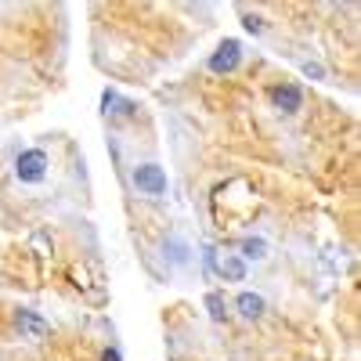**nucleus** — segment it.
<instances>
[{
    "mask_svg": "<svg viewBox=\"0 0 361 361\" xmlns=\"http://www.w3.org/2000/svg\"><path fill=\"white\" fill-rule=\"evenodd\" d=\"M300 69H304L307 80H325V66H322V62H311V58H307V62L300 66Z\"/></svg>",
    "mask_w": 361,
    "mask_h": 361,
    "instance_id": "obj_11",
    "label": "nucleus"
},
{
    "mask_svg": "<svg viewBox=\"0 0 361 361\" xmlns=\"http://www.w3.org/2000/svg\"><path fill=\"white\" fill-rule=\"evenodd\" d=\"M202 304H206V311H209V318H214V322H224V318H228V300H224V293L209 289V293L202 296Z\"/></svg>",
    "mask_w": 361,
    "mask_h": 361,
    "instance_id": "obj_9",
    "label": "nucleus"
},
{
    "mask_svg": "<svg viewBox=\"0 0 361 361\" xmlns=\"http://www.w3.org/2000/svg\"><path fill=\"white\" fill-rule=\"evenodd\" d=\"M235 311L243 314L246 322H257V318L267 311V304H264V296H260V293H250V289H246V293H238V296H235Z\"/></svg>",
    "mask_w": 361,
    "mask_h": 361,
    "instance_id": "obj_7",
    "label": "nucleus"
},
{
    "mask_svg": "<svg viewBox=\"0 0 361 361\" xmlns=\"http://www.w3.org/2000/svg\"><path fill=\"white\" fill-rule=\"evenodd\" d=\"M15 329H18L22 336H29V340L47 336V322H44L33 307H18V311H15Z\"/></svg>",
    "mask_w": 361,
    "mask_h": 361,
    "instance_id": "obj_4",
    "label": "nucleus"
},
{
    "mask_svg": "<svg viewBox=\"0 0 361 361\" xmlns=\"http://www.w3.org/2000/svg\"><path fill=\"white\" fill-rule=\"evenodd\" d=\"M102 361H123V354H119L116 347H105V350H102Z\"/></svg>",
    "mask_w": 361,
    "mask_h": 361,
    "instance_id": "obj_13",
    "label": "nucleus"
},
{
    "mask_svg": "<svg viewBox=\"0 0 361 361\" xmlns=\"http://www.w3.org/2000/svg\"><path fill=\"white\" fill-rule=\"evenodd\" d=\"M15 177L22 185H40L47 177V152L44 148H25V152L15 156Z\"/></svg>",
    "mask_w": 361,
    "mask_h": 361,
    "instance_id": "obj_1",
    "label": "nucleus"
},
{
    "mask_svg": "<svg viewBox=\"0 0 361 361\" xmlns=\"http://www.w3.org/2000/svg\"><path fill=\"white\" fill-rule=\"evenodd\" d=\"M243 25H246V33H264V18L260 15H243Z\"/></svg>",
    "mask_w": 361,
    "mask_h": 361,
    "instance_id": "obj_12",
    "label": "nucleus"
},
{
    "mask_svg": "<svg viewBox=\"0 0 361 361\" xmlns=\"http://www.w3.org/2000/svg\"><path fill=\"white\" fill-rule=\"evenodd\" d=\"M214 267L224 282H246V260L235 257V253H224V257H214Z\"/></svg>",
    "mask_w": 361,
    "mask_h": 361,
    "instance_id": "obj_5",
    "label": "nucleus"
},
{
    "mask_svg": "<svg viewBox=\"0 0 361 361\" xmlns=\"http://www.w3.org/2000/svg\"><path fill=\"white\" fill-rule=\"evenodd\" d=\"M238 250H243V260H267V253H271L267 238H260V235H246Z\"/></svg>",
    "mask_w": 361,
    "mask_h": 361,
    "instance_id": "obj_8",
    "label": "nucleus"
},
{
    "mask_svg": "<svg viewBox=\"0 0 361 361\" xmlns=\"http://www.w3.org/2000/svg\"><path fill=\"white\" fill-rule=\"evenodd\" d=\"M130 109H134V105L123 102L116 90H105V94H102V112H105V116H123V112H130Z\"/></svg>",
    "mask_w": 361,
    "mask_h": 361,
    "instance_id": "obj_10",
    "label": "nucleus"
},
{
    "mask_svg": "<svg viewBox=\"0 0 361 361\" xmlns=\"http://www.w3.org/2000/svg\"><path fill=\"white\" fill-rule=\"evenodd\" d=\"M238 62H243V44H238V40H221L217 51L209 54V62H206V66H209V73L224 76V73H235Z\"/></svg>",
    "mask_w": 361,
    "mask_h": 361,
    "instance_id": "obj_3",
    "label": "nucleus"
},
{
    "mask_svg": "<svg viewBox=\"0 0 361 361\" xmlns=\"http://www.w3.org/2000/svg\"><path fill=\"white\" fill-rule=\"evenodd\" d=\"M271 102H275V109H282V112H296L300 105H304V90H300L296 83H282V87H275Z\"/></svg>",
    "mask_w": 361,
    "mask_h": 361,
    "instance_id": "obj_6",
    "label": "nucleus"
},
{
    "mask_svg": "<svg viewBox=\"0 0 361 361\" xmlns=\"http://www.w3.org/2000/svg\"><path fill=\"white\" fill-rule=\"evenodd\" d=\"M130 180H134V188H137L141 195H148V199H163V195H166V170H163L159 163H141V166H134Z\"/></svg>",
    "mask_w": 361,
    "mask_h": 361,
    "instance_id": "obj_2",
    "label": "nucleus"
}]
</instances>
